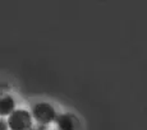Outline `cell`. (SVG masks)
I'll use <instances>...</instances> for the list:
<instances>
[{"instance_id":"obj_1","label":"cell","mask_w":147,"mask_h":130,"mask_svg":"<svg viewBox=\"0 0 147 130\" xmlns=\"http://www.w3.org/2000/svg\"><path fill=\"white\" fill-rule=\"evenodd\" d=\"M8 125L10 130H31L32 126V114L23 109L14 110L8 117Z\"/></svg>"},{"instance_id":"obj_2","label":"cell","mask_w":147,"mask_h":130,"mask_svg":"<svg viewBox=\"0 0 147 130\" xmlns=\"http://www.w3.org/2000/svg\"><path fill=\"white\" fill-rule=\"evenodd\" d=\"M32 117L37 121L40 125H47V124L55 121L56 111L55 109L47 102H38L32 107Z\"/></svg>"},{"instance_id":"obj_3","label":"cell","mask_w":147,"mask_h":130,"mask_svg":"<svg viewBox=\"0 0 147 130\" xmlns=\"http://www.w3.org/2000/svg\"><path fill=\"white\" fill-rule=\"evenodd\" d=\"M55 124L59 130H76L77 128V120L72 114H59Z\"/></svg>"},{"instance_id":"obj_4","label":"cell","mask_w":147,"mask_h":130,"mask_svg":"<svg viewBox=\"0 0 147 130\" xmlns=\"http://www.w3.org/2000/svg\"><path fill=\"white\" fill-rule=\"evenodd\" d=\"M16 110V101L10 94H0V116H9Z\"/></svg>"},{"instance_id":"obj_5","label":"cell","mask_w":147,"mask_h":130,"mask_svg":"<svg viewBox=\"0 0 147 130\" xmlns=\"http://www.w3.org/2000/svg\"><path fill=\"white\" fill-rule=\"evenodd\" d=\"M9 125H8V121L5 119L0 117V130H8Z\"/></svg>"},{"instance_id":"obj_6","label":"cell","mask_w":147,"mask_h":130,"mask_svg":"<svg viewBox=\"0 0 147 130\" xmlns=\"http://www.w3.org/2000/svg\"><path fill=\"white\" fill-rule=\"evenodd\" d=\"M31 130H46V128H45V125H37V126H35V128H32Z\"/></svg>"}]
</instances>
